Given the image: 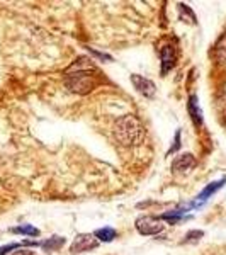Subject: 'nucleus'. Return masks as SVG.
Instances as JSON below:
<instances>
[{
    "mask_svg": "<svg viewBox=\"0 0 226 255\" xmlns=\"http://www.w3.org/2000/svg\"><path fill=\"white\" fill-rule=\"evenodd\" d=\"M143 126L139 119L133 114H126V116L119 118L114 123V136L122 146H134L141 141L143 138Z\"/></svg>",
    "mask_w": 226,
    "mask_h": 255,
    "instance_id": "1",
    "label": "nucleus"
},
{
    "mask_svg": "<svg viewBox=\"0 0 226 255\" xmlns=\"http://www.w3.org/2000/svg\"><path fill=\"white\" fill-rule=\"evenodd\" d=\"M65 84H67V87L70 89V92L73 94H80V96H84V94H89L92 92L94 89H96V77L90 75V70H85V72H65Z\"/></svg>",
    "mask_w": 226,
    "mask_h": 255,
    "instance_id": "2",
    "label": "nucleus"
},
{
    "mask_svg": "<svg viewBox=\"0 0 226 255\" xmlns=\"http://www.w3.org/2000/svg\"><path fill=\"white\" fill-rule=\"evenodd\" d=\"M134 226H136L138 233H141L145 237L158 235V233H162L165 230V223L160 218H153V216H139Z\"/></svg>",
    "mask_w": 226,
    "mask_h": 255,
    "instance_id": "3",
    "label": "nucleus"
},
{
    "mask_svg": "<svg viewBox=\"0 0 226 255\" xmlns=\"http://www.w3.org/2000/svg\"><path fill=\"white\" fill-rule=\"evenodd\" d=\"M99 247V240L90 233H80L75 237V240L70 245V252L72 254H82V252H89Z\"/></svg>",
    "mask_w": 226,
    "mask_h": 255,
    "instance_id": "4",
    "label": "nucleus"
},
{
    "mask_svg": "<svg viewBox=\"0 0 226 255\" xmlns=\"http://www.w3.org/2000/svg\"><path fill=\"white\" fill-rule=\"evenodd\" d=\"M160 60H162V77H165L177 63V51L172 44H165L160 49Z\"/></svg>",
    "mask_w": 226,
    "mask_h": 255,
    "instance_id": "5",
    "label": "nucleus"
},
{
    "mask_svg": "<svg viewBox=\"0 0 226 255\" xmlns=\"http://www.w3.org/2000/svg\"><path fill=\"white\" fill-rule=\"evenodd\" d=\"M131 84H133L134 89L145 97H153L155 92H157V87H155L153 82L143 75H138V73H133V75H131Z\"/></svg>",
    "mask_w": 226,
    "mask_h": 255,
    "instance_id": "6",
    "label": "nucleus"
},
{
    "mask_svg": "<svg viewBox=\"0 0 226 255\" xmlns=\"http://www.w3.org/2000/svg\"><path fill=\"white\" fill-rule=\"evenodd\" d=\"M196 157L192 153H184L175 157V160L172 162V172L175 174H186V172L192 170L196 167Z\"/></svg>",
    "mask_w": 226,
    "mask_h": 255,
    "instance_id": "7",
    "label": "nucleus"
},
{
    "mask_svg": "<svg viewBox=\"0 0 226 255\" xmlns=\"http://www.w3.org/2000/svg\"><path fill=\"white\" fill-rule=\"evenodd\" d=\"M225 184H226V179H221V180H218V182H211L209 186H206V189H204V191L201 192V194H197L196 201H194V203H192L189 208H197V206H201L203 203H206L209 197L215 194L216 191H220V189L223 187Z\"/></svg>",
    "mask_w": 226,
    "mask_h": 255,
    "instance_id": "8",
    "label": "nucleus"
},
{
    "mask_svg": "<svg viewBox=\"0 0 226 255\" xmlns=\"http://www.w3.org/2000/svg\"><path fill=\"white\" fill-rule=\"evenodd\" d=\"M187 111H189V114H191V118H192V121H194L196 126L203 125V111H201L199 104H197V96H194V94L189 97Z\"/></svg>",
    "mask_w": 226,
    "mask_h": 255,
    "instance_id": "9",
    "label": "nucleus"
},
{
    "mask_svg": "<svg viewBox=\"0 0 226 255\" xmlns=\"http://www.w3.org/2000/svg\"><path fill=\"white\" fill-rule=\"evenodd\" d=\"M215 58L218 60V63L226 65V34H223L220 38V41L215 46Z\"/></svg>",
    "mask_w": 226,
    "mask_h": 255,
    "instance_id": "10",
    "label": "nucleus"
},
{
    "mask_svg": "<svg viewBox=\"0 0 226 255\" xmlns=\"http://www.w3.org/2000/svg\"><path fill=\"white\" fill-rule=\"evenodd\" d=\"M94 237H96L99 242H113L114 238L117 237V232L114 228H109V226H106V228L97 230V232L94 233Z\"/></svg>",
    "mask_w": 226,
    "mask_h": 255,
    "instance_id": "11",
    "label": "nucleus"
},
{
    "mask_svg": "<svg viewBox=\"0 0 226 255\" xmlns=\"http://www.w3.org/2000/svg\"><path fill=\"white\" fill-rule=\"evenodd\" d=\"M63 245H65V238L63 237H51L49 240L41 244V247H43L46 252H55V250H60Z\"/></svg>",
    "mask_w": 226,
    "mask_h": 255,
    "instance_id": "12",
    "label": "nucleus"
},
{
    "mask_svg": "<svg viewBox=\"0 0 226 255\" xmlns=\"http://www.w3.org/2000/svg\"><path fill=\"white\" fill-rule=\"evenodd\" d=\"M12 233H17V235H26V237H39L41 232L36 226L32 225H20V226H15V228L10 230Z\"/></svg>",
    "mask_w": 226,
    "mask_h": 255,
    "instance_id": "13",
    "label": "nucleus"
},
{
    "mask_svg": "<svg viewBox=\"0 0 226 255\" xmlns=\"http://www.w3.org/2000/svg\"><path fill=\"white\" fill-rule=\"evenodd\" d=\"M203 237H204V232H201V230H192V232H189L187 235L184 237L182 244H196V242H199Z\"/></svg>",
    "mask_w": 226,
    "mask_h": 255,
    "instance_id": "14",
    "label": "nucleus"
},
{
    "mask_svg": "<svg viewBox=\"0 0 226 255\" xmlns=\"http://www.w3.org/2000/svg\"><path fill=\"white\" fill-rule=\"evenodd\" d=\"M179 10H180V17H189V22L191 24H196V15H194V12L191 10V7L189 5H184V3H179Z\"/></svg>",
    "mask_w": 226,
    "mask_h": 255,
    "instance_id": "15",
    "label": "nucleus"
},
{
    "mask_svg": "<svg viewBox=\"0 0 226 255\" xmlns=\"http://www.w3.org/2000/svg\"><path fill=\"white\" fill-rule=\"evenodd\" d=\"M19 247H22V244H10V245H5V247H0V255L9 254L10 250H17Z\"/></svg>",
    "mask_w": 226,
    "mask_h": 255,
    "instance_id": "16",
    "label": "nucleus"
},
{
    "mask_svg": "<svg viewBox=\"0 0 226 255\" xmlns=\"http://www.w3.org/2000/svg\"><path fill=\"white\" fill-rule=\"evenodd\" d=\"M180 148V131L175 133V139H174V145L170 146V150H168V153H174V151H177Z\"/></svg>",
    "mask_w": 226,
    "mask_h": 255,
    "instance_id": "17",
    "label": "nucleus"
},
{
    "mask_svg": "<svg viewBox=\"0 0 226 255\" xmlns=\"http://www.w3.org/2000/svg\"><path fill=\"white\" fill-rule=\"evenodd\" d=\"M89 49H90V48H89ZM90 53H94V55H96L97 58H101V60H108V61L113 60L109 55H106V53H99V51H96V49H90Z\"/></svg>",
    "mask_w": 226,
    "mask_h": 255,
    "instance_id": "18",
    "label": "nucleus"
},
{
    "mask_svg": "<svg viewBox=\"0 0 226 255\" xmlns=\"http://www.w3.org/2000/svg\"><path fill=\"white\" fill-rule=\"evenodd\" d=\"M12 255H36V254L31 252V250H17V252H14Z\"/></svg>",
    "mask_w": 226,
    "mask_h": 255,
    "instance_id": "19",
    "label": "nucleus"
}]
</instances>
